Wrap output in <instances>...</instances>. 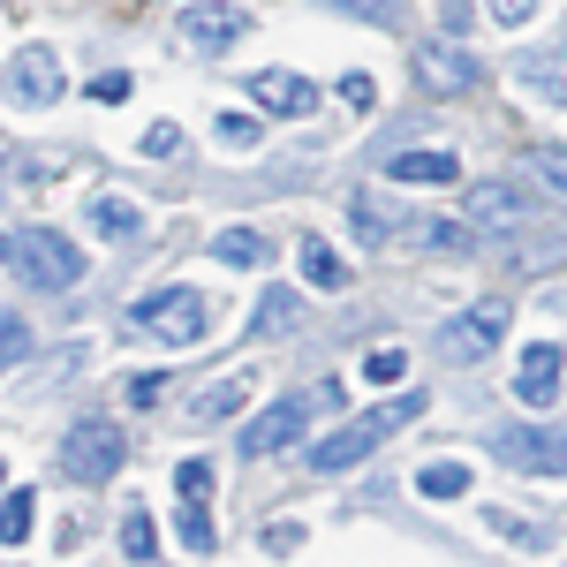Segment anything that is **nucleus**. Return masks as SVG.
I'll list each match as a JSON object with an SVG mask.
<instances>
[{
  "instance_id": "obj_1",
  "label": "nucleus",
  "mask_w": 567,
  "mask_h": 567,
  "mask_svg": "<svg viewBox=\"0 0 567 567\" xmlns=\"http://www.w3.org/2000/svg\"><path fill=\"white\" fill-rule=\"evenodd\" d=\"M424 416V393H393V401H379V409H363L355 424H341V432H326L318 446H310V470L318 477H333V470H355L363 454H379V439L409 432Z\"/></svg>"
},
{
  "instance_id": "obj_2",
  "label": "nucleus",
  "mask_w": 567,
  "mask_h": 567,
  "mask_svg": "<svg viewBox=\"0 0 567 567\" xmlns=\"http://www.w3.org/2000/svg\"><path fill=\"white\" fill-rule=\"evenodd\" d=\"M0 265L16 280H31V288H53V296L84 280V250L61 227H16V235H0Z\"/></svg>"
},
{
  "instance_id": "obj_3",
  "label": "nucleus",
  "mask_w": 567,
  "mask_h": 567,
  "mask_svg": "<svg viewBox=\"0 0 567 567\" xmlns=\"http://www.w3.org/2000/svg\"><path fill=\"white\" fill-rule=\"evenodd\" d=\"M213 303L197 296V288H159V296H144V303L130 310V326L136 333H152V341H167V349H197L213 326Z\"/></svg>"
},
{
  "instance_id": "obj_4",
  "label": "nucleus",
  "mask_w": 567,
  "mask_h": 567,
  "mask_svg": "<svg viewBox=\"0 0 567 567\" xmlns=\"http://www.w3.org/2000/svg\"><path fill=\"white\" fill-rule=\"evenodd\" d=\"M507 341V303L499 296H484V303H470V310H454L446 326L432 333V349H439V363H484V355Z\"/></svg>"
},
{
  "instance_id": "obj_5",
  "label": "nucleus",
  "mask_w": 567,
  "mask_h": 567,
  "mask_svg": "<svg viewBox=\"0 0 567 567\" xmlns=\"http://www.w3.org/2000/svg\"><path fill=\"white\" fill-rule=\"evenodd\" d=\"M122 454H130V439H122V424H106V416H84V424L61 432V470L76 484H106L122 470Z\"/></svg>"
},
{
  "instance_id": "obj_6",
  "label": "nucleus",
  "mask_w": 567,
  "mask_h": 567,
  "mask_svg": "<svg viewBox=\"0 0 567 567\" xmlns=\"http://www.w3.org/2000/svg\"><path fill=\"white\" fill-rule=\"evenodd\" d=\"M409 69H416V84L432 91V99H462V91L484 84V61L470 53V45H454V39H424L416 53H409Z\"/></svg>"
},
{
  "instance_id": "obj_7",
  "label": "nucleus",
  "mask_w": 567,
  "mask_h": 567,
  "mask_svg": "<svg viewBox=\"0 0 567 567\" xmlns=\"http://www.w3.org/2000/svg\"><path fill=\"white\" fill-rule=\"evenodd\" d=\"M492 454L507 470H529V477H567V432H545V424H499Z\"/></svg>"
},
{
  "instance_id": "obj_8",
  "label": "nucleus",
  "mask_w": 567,
  "mask_h": 567,
  "mask_svg": "<svg viewBox=\"0 0 567 567\" xmlns=\"http://www.w3.org/2000/svg\"><path fill=\"white\" fill-rule=\"evenodd\" d=\"M175 31H182V45H197V53H227V45L250 31V8H243V0H182Z\"/></svg>"
},
{
  "instance_id": "obj_9",
  "label": "nucleus",
  "mask_w": 567,
  "mask_h": 567,
  "mask_svg": "<svg viewBox=\"0 0 567 567\" xmlns=\"http://www.w3.org/2000/svg\"><path fill=\"white\" fill-rule=\"evenodd\" d=\"M303 424H310V401H303V393H288V401H272L265 416H250L235 446L258 462V454H280V446H296V439H303Z\"/></svg>"
},
{
  "instance_id": "obj_10",
  "label": "nucleus",
  "mask_w": 567,
  "mask_h": 567,
  "mask_svg": "<svg viewBox=\"0 0 567 567\" xmlns=\"http://www.w3.org/2000/svg\"><path fill=\"white\" fill-rule=\"evenodd\" d=\"M529 219H537V205H529L515 182H477V189H470V227H477V235H515Z\"/></svg>"
},
{
  "instance_id": "obj_11",
  "label": "nucleus",
  "mask_w": 567,
  "mask_h": 567,
  "mask_svg": "<svg viewBox=\"0 0 567 567\" xmlns=\"http://www.w3.org/2000/svg\"><path fill=\"white\" fill-rule=\"evenodd\" d=\"M61 53L53 45H23L16 61H8V91H16V106H53L61 99Z\"/></svg>"
},
{
  "instance_id": "obj_12",
  "label": "nucleus",
  "mask_w": 567,
  "mask_h": 567,
  "mask_svg": "<svg viewBox=\"0 0 567 567\" xmlns=\"http://www.w3.org/2000/svg\"><path fill=\"white\" fill-rule=\"evenodd\" d=\"M560 379H567L560 341H537V349H523V363H515V401H523V409H553V401H560Z\"/></svg>"
},
{
  "instance_id": "obj_13",
  "label": "nucleus",
  "mask_w": 567,
  "mask_h": 567,
  "mask_svg": "<svg viewBox=\"0 0 567 567\" xmlns=\"http://www.w3.org/2000/svg\"><path fill=\"white\" fill-rule=\"evenodd\" d=\"M250 99H258L265 114H288V122H310L318 114V84H303L296 69H258L250 76Z\"/></svg>"
},
{
  "instance_id": "obj_14",
  "label": "nucleus",
  "mask_w": 567,
  "mask_h": 567,
  "mask_svg": "<svg viewBox=\"0 0 567 567\" xmlns=\"http://www.w3.org/2000/svg\"><path fill=\"white\" fill-rule=\"evenodd\" d=\"M250 386H258V371H219L213 386H205L197 401H189V409H182V424H189V432H213V424H227V416L250 401Z\"/></svg>"
},
{
  "instance_id": "obj_15",
  "label": "nucleus",
  "mask_w": 567,
  "mask_h": 567,
  "mask_svg": "<svg viewBox=\"0 0 567 567\" xmlns=\"http://www.w3.org/2000/svg\"><path fill=\"white\" fill-rule=\"evenodd\" d=\"M499 243H507V265H515V272H545L553 258H567V227H553V235L515 227V235H499Z\"/></svg>"
},
{
  "instance_id": "obj_16",
  "label": "nucleus",
  "mask_w": 567,
  "mask_h": 567,
  "mask_svg": "<svg viewBox=\"0 0 567 567\" xmlns=\"http://www.w3.org/2000/svg\"><path fill=\"white\" fill-rule=\"evenodd\" d=\"M91 235H106V243H130L136 227H144V205L136 197H122V189H106V197H91Z\"/></svg>"
},
{
  "instance_id": "obj_17",
  "label": "nucleus",
  "mask_w": 567,
  "mask_h": 567,
  "mask_svg": "<svg viewBox=\"0 0 567 567\" xmlns=\"http://www.w3.org/2000/svg\"><path fill=\"white\" fill-rule=\"evenodd\" d=\"M213 258L235 265V272H250V265H272V243H265L258 227H219V235H213Z\"/></svg>"
},
{
  "instance_id": "obj_18",
  "label": "nucleus",
  "mask_w": 567,
  "mask_h": 567,
  "mask_svg": "<svg viewBox=\"0 0 567 567\" xmlns=\"http://www.w3.org/2000/svg\"><path fill=\"white\" fill-rule=\"evenodd\" d=\"M386 175L393 182H462V159L454 152H393Z\"/></svg>"
},
{
  "instance_id": "obj_19",
  "label": "nucleus",
  "mask_w": 567,
  "mask_h": 567,
  "mask_svg": "<svg viewBox=\"0 0 567 567\" xmlns=\"http://www.w3.org/2000/svg\"><path fill=\"white\" fill-rule=\"evenodd\" d=\"M303 280H310V288H326V296L349 288V265H341V250H333L326 235H303Z\"/></svg>"
},
{
  "instance_id": "obj_20",
  "label": "nucleus",
  "mask_w": 567,
  "mask_h": 567,
  "mask_svg": "<svg viewBox=\"0 0 567 567\" xmlns=\"http://www.w3.org/2000/svg\"><path fill=\"white\" fill-rule=\"evenodd\" d=\"M409 243H416V250H446V258H470L484 235H477V227H454V219H416Z\"/></svg>"
},
{
  "instance_id": "obj_21",
  "label": "nucleus",
  "mask_w": 567,
  "mask_h": 567,
  "mask_svg": "<svg viewBox=\"0 0 567 567\" xmlns=\"http://www.w3.org/2000/svg\"><path fill=\"white\" fill-rule=\"evenodd\" d=\"M523 175L537 182V189H553V197L567 205V144H545V152H529V159H523Z\"/></svg>"
},
{
  "instance_id": "obj_22",
  "label": "nucleus",
  "mask_w": 567,
  "mask_h": 567,
  "mask_svg": "<svg viewBox=\"0 0 567 567\" xmlns=\"http://www.w3.org/2000/svg\"><path fill=\"white\" fill-rule=\"evenodd\" d=\"M296 318H303V296H296V288H265L258 333H296Z\"/></svg>"
},
{
  "instance_id": "obj_23",
  "label": "nucleus",
  "mask_w": 567,
  "mask_h": 567,
  "mask_svg": "<svg viewBox=\"0 0 567 567\" xmlns=\"http://www.w3.org/2000/svg\"><path fill=\"white\" fill-rule=\"evenodd\" d=\"M515 76H523V84L537 91V99H553V106H567V76L553 69V61H537V53H523V61H515Z\"/></svg>"
},
{
  "instance_id": "obj_24",
  "label": "nucleus",
  "mask_w": 567,
  "mask_h": 567,
  "mask_svg": "<svg viewBox=\"0 0 567 567\" xmlns=\"http://www.w3.org/2000/svg\"><path fill=\"white\" fill-rule=\"evenodd\" d=\"M416 492H424V499H462V492H470V470H462V462H432V470L416 477Z\"/></svg>"
},
{
  "instance_id": "obj_25",
  "label": "nucleus",
  "mask_w": 567,
  "mask_h": 567,
  "mask_svg": "<svg viewBox=\"0 0 567 567\" xmlns=\"http://www.w3.org/2000/svg\"><path fill=\"white\" fill-rule=\"evenodd\" d=\"M122 553H130V560H152V553H159V529H152V515H144V507H130V515H122Z\"/></svg>"
},
{
  "instance_id": "obj_26",
  "label": "nucleus",
  "mask_w": 567,
  "mask_h": 567,
  "mask_svg": "<svg viewBox=\"0 0 567 567\" xmlns=\"http://www.w3.org/2000/svg\"><path fill=\"white\" fill-rule=\"evenodd\" d=\"M31 507H39L31 492H8V499H0V545H23V537H31Z\"/></svg>"
},
{
  "instance_id": "obj_27",
  "label": "nucleus",
  "mask_w": 567,
  "mask_h": 567,
  "mask_svg": "<svg viewBox=\"0 0 567 567\" xmlns=\"http://www.w3.org/2000/svg\"><path fill=\"white\" fill-rule=\"evenodd\" d=\"M23 355H31V318L23 310H0V371L23 363Z\"/></svg>"
},
{
  "instance_id": "obj_28",
  "label": "nucleus",
  "mask_w": 567,
  "mask_h": 567,
  "mask_svg": "<svg viewBox=\"0 0 567 567\" xmlns=\"http://www.w3.org/2000/svg\"><path fill=\"white\" fill-rule=\"evenodd\" d=\"M175 492L182 507H205L213 499V462H175Z\"/></svg>"
},
{
  "instance_id": "obj_29",
  "label": "nucleus",
  "mask_w": 567,
  "mask_h": 567,
  "mask_svg": "<svg viewBox=\"0 0 567 567\" xmlns=\"http://www.w3.org/2000/svg\"><path fill=\"white\" fill-rule=\"evenodd\" d=\"M341 16H363V23H401V0H326Z\"/></svg>"
},
{
  "instance_id": "obj_30",
  "label": "nucleus",
  "mask_w": 567,
  "mask_h": 567,
  "mask_svg": "<svg viewBox=\"0 0 567 567\" xmlns=\"http://www.w3.org/2000/svg\"><path fill=\"white\" fill-rule=\"evenodd\" d=\"M130 91H136V76H130V69H106V76H91V99H99V106H122Z\"/></svg>"
},
{
  "instance_id": "obj_31",
  "label": "nucleus",
  "mask_w": 567,
  "mask_h": 567,
  "mask_svg": "<svg viewBox=\"0 0 567 567\" xmlns=\"http://www.w3.org/2000/svg\"><path fill=\"white\" fill-rule=\"evenodd\" d=\"M401 371H409V355H401V349H379L371 363H363V379H371V386H393Z\"/></svg>"
},
{
  "instance_id": "obj_32",
  "label": "nucleus",
  "mask_w": 567,
  "mask_h": 567,
  "mask_svg": "<svg viewBox=\"0 0 567 567\" xmlns=\"http://www.w3.org/2000/svg\"><path fill=\"white\" fill-rule=\"evenodd\" d=\"M341 99H349L355 114H371V106H379V76H363V69H355V76H341Z\"/></svg>"
},
{
  "instance_id": "obj_33",
  "label": "nucleus",
  "mask_w": 567,
  "mask_h": 567,
  "mask_svg": "<svg viewBox=\"0 0 567 567\" xmlns=\"http://www.w3.org/2000/svg\"><path fill=\"white\" fill-rule=\"evenodd\" d=\"M219 144L250 152V144H258V122H250V114H219Z\"/></svg>"
},
{
  "instance_id": "obj_34",
  "label": "nucleus",
  "mask_w": 567,
  "mask_h": 567,
  "mask_svg": "<svg viewBox=\"0 0 567 567\" xmlns=\"http://www.w3.org/2000/svg\"><path fill=\"white\" fill-rule=\"evenodd\" d=\"M144 152H152V159H175V152H182V130H175V122H152V130H144Z\"/></svg>"
},
{
  "instance_id": "obj_35",
  "label": "nucleus",
  "mask_w": 567,
  "mask_h": 567,
  "mask_svg": "<svg viewBox=\"0 0 567 567\" xmlns=\"http://www.w3.org/2000/svg\"><path fill=\"white\" fill-rule=\"evenodd\" d=\"M159 393H167V371H136V379H130V401H136V409H159Z\"/></svg>"
},
{
  "instance_id": "obj_36",
  "label": "nucleus",
  "mask_w": 567,
  "mask_h": 567,
  "mask_svg": "<svg viewBox=\"0 0 567 567\" xmlns=\"http://www.w3.org/2000/svg\"><path fill=\"white\" fill-rule=\"evenodd\" d=\"M182 545H189V553H213V523H205L197 507H182Z\"/></svg>"
},
{
  "instance_id": "obj_37",
  "label": "nucleus",
  "mask_w": 567,
  "mask_h": 567,
  "mask_svg": "<svg viewBox=\"0 0 567 567\" xmlns=\"http://www.w3.org/2000/svg\"><path fill=\"white\" fill-rule=\"evenodd\" d=\"M484 8H492V23H529L545 0H484Z\"/></svg>"
},
{
  "instance_id": "obj_38",
  "label": "nucleus",
  "mask_w": 567,
  "mask_h": 567,
  "mask_svg": "<svg viewBox=\"0 0 567 567\" xmlns=\"http://www.w3.org/2000/svg\"><path fill=\"white\" fill-rule=\"evenodd\" d=\"M349 227H355V235H363V243L379 235V213H371V197H355V205H349Z\"/></svg>"
},
{
  "instance_id": "obj_39",
  "label": "nucleus",
  "mask_w": 567,
  "mask_h": 567,
  "mask_svg": "<svg viewBox=\"0 0 567 567\" xmlns=\"http://www.w3.org/2000/svg\"><path fill=\"white\" fill-rule=\"evenodd\" d=\"M265 545H272V553H296V545H303V529H296V523H272V529H265Z\"/></svg>"
}]
</instances>
